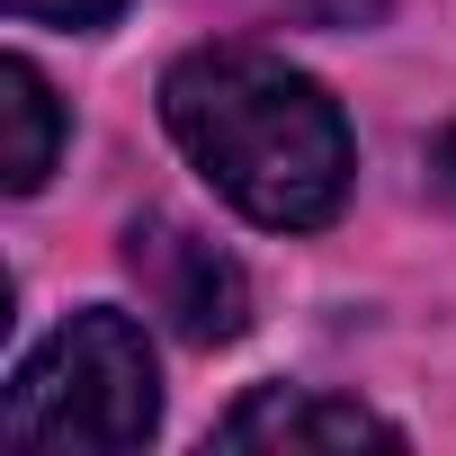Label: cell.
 Masks as SVG:
<instances>
[{
  "instance_id": "cell-1",
  "label": "cell",
  "mask_w": 456,
  "mask_h": 456,
  "mask_svg": "<svg viewBox=\"0 0 456 456\" xmlns=\"http://www.w3.org/2000/svg\"><path fill=\"white\" fill-rule=\"evenodd\" d=\"M161 117L179 134V152L233 197L269 233H314L349 197V126L322 99V81H305L296 63L260 54V45H206L179 54L161 81Z\"/></svg>"
},
{
  "instance_id": "cell-2",
  "label": "cell",
  "mask_w": 456,
  "mask_h": 456,
  "mask_svg": "<svg viewBox=\"0 0 456 456\" xmlns=\"http://www.w3.org/2000/svg\"><path fill=\"white\" fill-rule=\"evenodd\" d=\"M0 429L19 447H81V456H126L161 429V376H152V349L143 331L117 314V305H90L72 314L19 376H10V403H0Z\"/></svg>"
},
{
  "instance_id": "cell-3",
  "label": "cell",
  "mask_w": 456,
  "mask_h": 456,
  "mask_svg": "<svg viewBox=\"0 0 456 456\" xmlns=\"http://www.w3.org/2000/svg\"><path fill=\"white\" fill-rule=\"evenodd\" d=\"M126 269H134L143 305L179 340H197V349H224V340L251 331V278H242V260L215 251L179 215H134L126 224Z\"/></svg>"
},
{
  "instance_id": "cell-4",
  "label": "cell",
  "mask_w": 456,
  "mask_h": 456,
  "mask_svg": "<svg viewBox=\"0 0 456 456\" xmlns=\"http://www.w3.org/2000/svg\"><path fill=\"white\" fill-rule=\"evenodd\" d=\"M215 438L224 447H287V456H305V447H403V429L385 411L340 403V394H305V385H260L251 403L224 411Z\"/></svg>"
},
{
  "instance_id": "cell-5",
  "label": "cell",
  "mask_w": 456,
  "mask_h": 456,
  "mask_svg": "<svg viewBox=\"0 0 456 456\" xmlns=\"http://www.w3.org/2000/svg\"><path fill=\"white\" fill-rule=\"evenodd\" d=\"M0 117H10V170L0 179L28 197V188L54 179V152H63V108H54V90H45V72L28 54L0 63Z\"/></svg>"
},
{
  "instance_id": "cell-6",
  "label": "cell",
  "mask_w": 456,
  "mask_h": 456,
  "mask_svg": "<svg viewBox=\"0 0 456 456\" xmlns=\"http://www.w3.org/2000/svg\"><path fill=\"white\" fill-rule=\"evenodd\" d=\"M19 19H37V28H108L126 0H10Z\"/></svg>"
},
{
  "instance_id": "cell-7",
  "label": "cell",
  "mask_w": 456,
  "mask_h": 456,
  "mask_svg": "<svg viewBox=\"0 0 456 456\" xmlns=\"http://www.w3.org/2000/svg\"><path fill=\"white\" fill-rule=\"evenodd\" d=\"M287 19H305V28H367L385 0H278Z\"/></svg>"
},
{
  "instance_id": "cell-8",
  "label": "cell",
  "mask_w": 456,
  "mask_h": 456,
  "mask_svg": "<svg viewBox=\"0 0 456 456\" xmlns=\"http://www.w3.org/2000/svg\"><path fill=\"white\" fill-rule=\"evenodd\" d=\"M429 161H438V188H456V134H438V152H429Z\"/></svg>"
}]
</instances>
